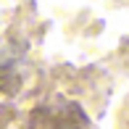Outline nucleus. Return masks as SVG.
<instances>
[{
	"mask_svg": "<svg viewBox=\"0 0 129 129\" xmlns=\"http://www.w3.org/2000/svg\"><path fill=\"white\" fill-rule=\"evenodd\" d=\"M24 129H95V126L79 103L63 95H53L29 111Z\"/></svg>",
	"mask_w": 129,
	"mask_h": 129,
	"instance_id": "obj_1",
	"label": "nucleus"
}]
</instances>
